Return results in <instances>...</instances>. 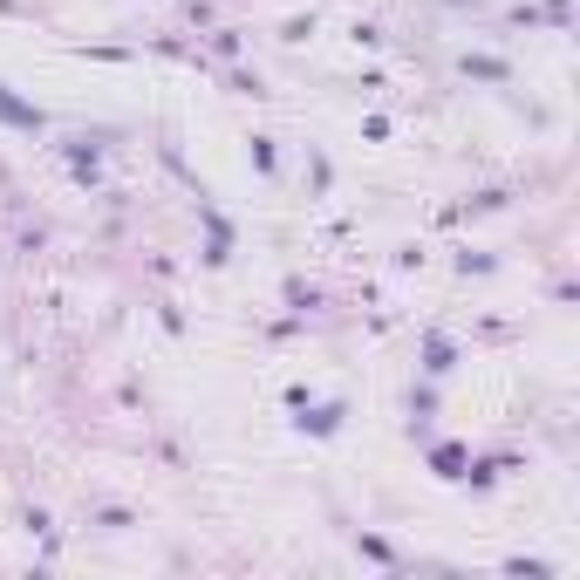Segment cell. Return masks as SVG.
<instances>
[]
</instances>
